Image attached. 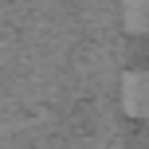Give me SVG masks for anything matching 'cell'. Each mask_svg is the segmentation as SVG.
I'll list each match as a JSON object with an SVG mask.
<instances>
[{
    "instance_id": "cell-1",
    "label": "cell",
    "mask_w": 149,
    "mask_h": 149,
    "mask_svg": "<svg viewBox=\"0 0 149 149\" xmlns=\"http://www.w3.org/2000/svg\"><path fill=\"white\" fill-rule=\"evenodd\" d=\"M122 110L130 118H149V67L122 74Z\"/></svg>"
},
{
    "instance_id": "cell-2",
    "label": "cell",
    "mask_w": 149,
    "mask_h": 149,
    "mask_svg": "<svg viewBox=\"0 0 149 149\" xmlns=\"http://www.w3.org/2000/svg\"><path fill=\"white\" fill-rule=\"evenodd\" d=\"M122 28L130 36H149V0H122Z\"/></svg>"
}]
</instances>
